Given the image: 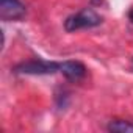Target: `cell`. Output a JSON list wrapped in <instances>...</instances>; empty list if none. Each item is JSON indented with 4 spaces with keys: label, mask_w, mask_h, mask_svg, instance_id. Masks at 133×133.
<instances>
[{
    "label": "cell",
    "mask_w": 133,
    "mask_h": 133,
    "mask_svg": "<svg viewBox=\"0 0 133 133\" xmlns=\"http://www.w3.org/2000/svg\"><path fill=\"white\" fill-rule=\"evenodd\" d=\"M128 19H130V21L133 22V8H131V10L128 11Z\"/></svg>",
    "instance_id": "8992f818"
},
{
    "label": "cell",
    "mask_w": 133,
    "mask_h": 133,
    "mask_svg": "<svg viewBox=\"0 0 133 133\" xmlns=\"http://www.w3.org/2000/svg\"><path fill=\"white\" fill-rule=\"evenodd\" d=\"M59 72L72 82H80L82 78H85L86 75V68L85 64L75 59H68V61H63L59 63Z\"/></svg>",
    "instance_id": "277c9868"
},
{
    "label": "cell",
    "mask_w": 133,
    "mask_h": 133,
    "mask_svg": "<svg viewBox=\"0 0 133 133\" xmlns=\"http://www.w3.org/2000/svg\"><path fill=\"white\" fill-rule=\"evenodd\" d=\"M27 8L21 0H0V17L3 21H21Z\"/></svg>",
    "instance_id": "3957f363"
},
{
    "label": "cell",
    "mask_w": 133,
    "mask_h": 133,
    "mask_svg": "<svg viewBox=\"0 0 133 133\" xmlns=\"http://www.w3.org/2000/svg\"><path fill=\"white\" fill-rule=\"evenodd\" d=\"M14 72L17 74H27V75H47L59 72V63L56 61H45V59H30L25 63H21L14 68Z\"/></svg>",
    "instance_id": "7a4b0ae2"
},
{
    "label": "cell",
    "mask_w": 133,
    "mask_h": 133,
    "mask_svg": "<svg viewBox=\"0 0 133 133\" xmlns=\"http://www.w3.org/2000/svg\"><path fill=\"white\" fill-rule=\"evenodd\" d=\"M100 2H102V0H92V3H96V5H99Z\"/></svg>",
    "instance_id": "52a82bcc"
},
{
    "label": "cell",
    "mask_w": 133,
    "mask_h": 133,
    "mask_svg": "<svg viewBox=\"0 0 133 133\" xmlns=\"http://www.w3.org/2000/svg\"><path fill=\"white\" fill-rule=\"evenodd\" d=\"M102 17L91 8H83L82 11L69 16L64 21V28L66 31H77L82 28H92L100 25Z\"/></svg>",
    "instance_id": "6da1fadb"
},
{
    "label": "cell",
    "mask_w": 133,
    "mask_h": 133,
    "mask_svg": "<svg viewBox=\"0 0 133 133\" xmlns=\"http://www.w3.org/2000/svg\"><path fill=\"white\" fill-rule=\"evenodd\" d=\"M110 131H119V133H128L133 131V121H125V119H116L108 124Z\"/></svg>",
    "instance_id": "5b68a950"
}]
</instances>
